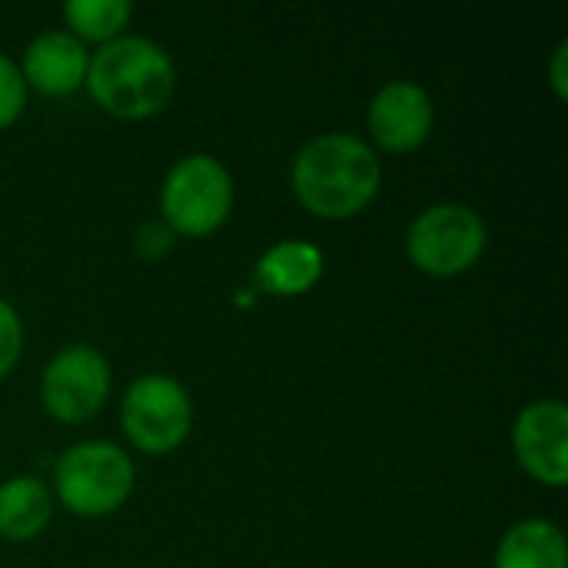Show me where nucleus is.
I'll return each mask as SVG.
<instances>
[{"mask_svg": "<svg viewBox=\"0 0 568 568\" xmlns=\"http://www.w3.org/2000/svg\"><path fill=\"white\" fill-rule=\"evenodd\" d=\"M87 67H90V53L83 40H77L70 30H47L27 43L20 77L40 93L60 97L87 80Z\"/></svg>", "mask_w": 568, "mask_h": 568, "instance_id": "9d476101", "label": "nucleus"}, {"mask_svg": "<svg viewBox=\"0 0 568 568\" xmlns=\"http://www.w3.org/2000/svg\"><path fill=\"white\" fill-rule=\"evenodd\" d=\"M123 433L150 456L173 453L193 426V403L186 389L163 373H146L130 383L120 406Z\"/></svg>", "mask_w": 568, "mask_h": 568, "instance_id": "423d86ee", "label": "nucleus"}, {"mask_svg": "<svg viewBox=\"0 0 568 568\" xmlns=\"http://www.w3.org/2000/svg\"><path fill=\"white\" fill-rule=\"evenodd\" d=\"M233 180L210 153H190L173 163L160 190V210L170 230L183 236H206L230 216Z\"/></svg>", "mask_w": 568, "mask_h": 568, "instance_id": "20e7f679", "label": "nucleus"}, {"mask_svg": "<svg viewBox=\"0 0 568 568\" xmlns=\"http://www.w3.org/2000/svg\"><path fill=\"white\" fill-rule=\"evenodd\" d=\"M130 13H133L130 0H67L63 3V17L73 27L77 40L83 37V40L110 43L120 37Z\"/></svg>", "mask_w": 568, "mask_h": 568, "instance_id": "4468645a", "label": "nucleus"}, {"mask_svg": "<svg viewBox=\"0 0 568 568\" xmlns=\"http://www.w3.org/2000/svg\"><path fill=\"white\" fill-rule=\"evenodd\" d=\"M23 103H27V83H23L17 63L7 53H0V130L20 116Z\"/></svg>", "mask_w": 568, "mask_h": 568, "instance_id": "2eb2a0df", "label": "nucleus"}, {"mask_svg": "<svg viewBox=\"0 0 568 568\" xmlns=\"http://www.w3.org/2000/svg\"><path fill=\"white\" fill-rule=\"evenodd\" d=\"M20 349H23V326H20V316H17V310H13L7 300H0V379L17 366Z\"/></svg>", "mask_w": 568, "mask_h": 568, "instance_id": "dca6fc26", "label": "nucleus"}, {"mask_svg": "<svg viewBox=\"0 0 568 568\" xmlns=\"http://www.w3.org/2000/svg\"><path fill=\"white\" fill-rule=\"evenodd\" d=\"M566 60H568V40H562V43L556 47V53H552V87H556V93H559L562 100L568 97Z\"/></svg>", "mask_w": 568, "mask_h": 568, "instance_id": "a211bd4d", "label": "nucleus"}, {"mask_svg": "<svg viewBox=\"0 0 568 568\" xmlns=\"http://www.w3.org/2000/svg\"><path fill=\"white\" fill-rule=\"evenodd\" d=\"M93 100L123 120L160 113L176 87L170 53L146 37H116L90 57L87 80Z\"/></svg>", "mask_w": 568, "mask_h": 568, "instance_id": "f03ea898", "label": "nucleus"}, {"mask_svg": "<svg viewBox=\"0 0 568 568\" xmlns=\"http://www.w3.org/2000/svg\"><path fill=\"white\" fill-rule=\"evenodd\" d=\"M296 200L323 220H349L366 210L383 186L376 150L353 133H323L293 160Z\"/></svg>", "mask_w": 568, "mask_h": 568, "instance_id": "f257e3e1", "label": "nucleus"}, {"mask_svg": "<svg viewBox=\"0 0 568 568\" xmlns=\"http://www.w3.org/2000/svg\"><path fill=\"white\" fill-rule=\"evenodd\" d=\"M496 568H568L562 529L546 519L516 523L496 549Z\"/></svg>", "mask_w": 568, "mask_h": 568, "instance_id": "ddd939ff", "label": "nucleus"}, {"mask_svg": "<svg viewBox=\"0 0 568 568\" xmlns=\"http://www.w3.org/2000/svg\"><path fill=\"white\" fill-rule=\"evenodd\" d=\"M136 240H140L143 256H160V253H166L173 246V230L163 226V223H146Z\"/></svg>", "mask_w": 568, "mask_h": 568, "instance_id": "f3484780", "label": "nucleus"}, {"mask_svg": "<svg viewBox=\"0 0 568 568\" xmlns=\"http://www.w3.org/2000/svg\"><path fill=\"white\" fill-rule=\"evenodd\" d=\"M436 120L433 97L426 87L413 80H393L386 83L373 103H369V133L383 150L409 153L419 143H426Z\"/></svg>", "mask_w": 568, "mask_h": 568, "instance_id": "1a4fd4ad", "label": "nucleus"}, {"mask_svg": "<svg viewBox=\"0 0 568 568\" xmlns=\"http://www.w3.org/2000/svg\"><path fill=\"white\" fill-rule=\"evenodd\" d=\"M53 486L73 516H110L133 493V463L113 443H77L57 459Z\"/></svg>", "mask_w": 568, "mask_h": 568, "instance_id": "7ed1b4c3", "label": "nucleus"}, {"mask_svg": "<svg viewBox=\"0 0 568 568\" xmlns=\"http://www.w3.org/2000/svg\"><path fill=\"white\" fill-rule=\"evenodd\" d=\"M53 496L37 476H13L0 486V539L27 542L50 523Z\"/></svg>", "mask_w": 568, "mask_h": 568, "instance_id": "f8f14e48", "label": "nucleus"}, {"mask_svg": "<svg viewBox=\"0 0 568 568\" xmlns=\"http://www.w3.org/2000/svg\"><path fill=\"white\" fill-rule=\"evenodd\" d=\"M106 393H110V366L100 349L83 343L60 349L40 376V399L47 413L60 423L90 419L103 406Z\"/></svg>", "mask_w": 568, "mask_h": 568, "instance_id": "0eeeda50", "label": "nucleus"}, {"mask_svg": "<svg viewBox=\"0 0 568 568\" xmlns=\"http://www.w3.org/2000/svg\"><path fill=\"white\" fill-rule=\"evenodd\" d=\"M409 260L429 276H459L486 250V223L473 206H426L406 233Z\"/></svg>", "mask_w": 568, "mask_h": 568, "instance_id": "39448f33", "label": "nucleus"}, {"mask_svg": "<svg viewBox=\"0 0 568 568\" xmlns=\"http://www.w3.org/2000/svg\"><path fill=\"white\" fill-rule=\"evenodd\" d=\"M513 446L526 473L546 486H566L568 479V409L562 399L529 403L513 426Z\"/></svg>", "mask_w": 568, "mask_h": 568, "instance_id": "6e6552de", "label": "nucleus"}, {"mask_svg": "<svg viewBox=\"0 0 568 568\" xmlns=\"http://www.w3.org/2000/svg\"><path fill=\"white\" fill-rule=\"evenodd\" d=\"M323 273V250L306 240H283L270 246L256 263V283L276 296L306 293Z\"/></svg>", "mask_w": 568, "mask_h": 568, "instance_id": "9b49d317", "label": "nucleus"}]
</instances>
